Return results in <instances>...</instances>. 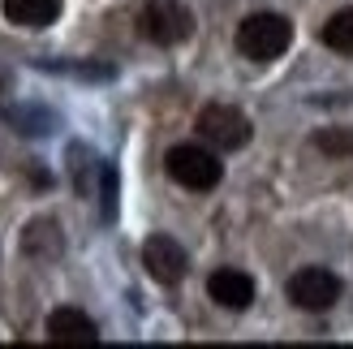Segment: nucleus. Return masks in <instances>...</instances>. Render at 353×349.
Here are the masks:
<instances>
[{
    "mask_svg": "<svg viewBox=\"0 0 353 349\" xmlns=\"http://www.w3.org/2000/svg\"><path fill=\"white\" fill-rule=\"evenodd\" d=\"M293 43V22L285 13H250L237 26V52L250 61H276Z\"/></svg>",
    "mask_w": 353,
    "mask_h": 349,
    "instance_id": "obj_1",
    "label": "nucleus"
},
{
    "mask_svg": "<svg viewBox=\"0 0 353 349\" xmlns=\"http://www.w3.org/2000/svg\"><path fill=\"white\" fill-rule=\"evenodd\" d=\"M164 168H168V177H172L176 186L194 190V195L216 190L220 177H224V164H220L216 147H199V143H176V147L164 155Z\"/></svg>",
    "mask_w": 353,
    "mask_h": 349,
    "instance_id": "obj_2",
    "label": "nucleus"
},
{
    "mask_svg": "<svg viewBox=\"0 0 353 349\" xmlns=\"http://www.w3.org/2000/svg\"><path fill=\"white\" fill-rule=\"evenodd\" d=\"M194 130H199V138L207 147L216 151H237L250 143V117H245L241 108H233V103H207V108L199 112V121H194Z\"/></svg>",
    "mask_w": 353,
    "mask_h": 349,
    "instance_id": "obj_3",
    "label": "nucleus"
},
{
    "mask_svg": "<svg viewBox=\"0 0 353 349\" xmlns=\"http://www.w3.org/2000/svg\"><path fill=\"white\" fill-rule=\"evenodd\" d=\"M138 34L160 48H172V43H185L194 34V17L185 5H176V0H151V5H143V13H138Z\"/></svg>",
    "mask_w": 353,
    "mask_h": 349,
    "instance_id": "obj_4",
    "label": "nucleus"
},
{
    "mask_svg": "<svg viewBox=\"0 0 353 349\" xmlns=\"http://www.w3.org/2000/svg\"><path fill=\"white\" fill-rule=\"evenodd\" d=\"M289 302L297 310H310V315H319V310H332L341 298V276L336 272H327V268H302V272H293L289 276Z\"/></svg>",
    "mask_w": 353,
    "mask_h": 349,
    "instance_id": "obj_5",
    "label": "nucleus"
},
{
    "mask_svg": "<svg viewBox=\"0 0 353 349\" xmlns=\"http://www.w3.org/2000/svg\"><path fill=\"white\" fill-rule=\"evenodd\" d=\"M143 263L151 272V281H160V285H181L185 281V272H190V255L185 246L176 237L168 233H151L143 241Z\"/></svg>",
    "mask_w": 353,
    "mask_h": 349,
    "instance_id": "obj_6",
    "label": "nucleus"
},
{
    "mask_svg": "<svg viewBox=\"0 0 353 349\" xmlns=\"http://www.w3.org/2000/svg\"><path fill=\"white\" fill-rule=\"evenodd\" d=\"M48 341L52 345H95L99 328L91 315H82L78 306H57L48 315Z\"/></svg>",
    "mask_w": 353,
    "mask_h": 349,
    "instance_id": "obj_7",
    "label": "nucleus"
},
{
    "mask_svg": "<svg viewBox=\"0 0 353 349\" xmlns=\"http://www.w3.org/2000/svg\"><path fill=\"white\" fill-rule=\"evenodd\" d=\"M207 298L224 310H245L254 302V281L237 268H220V272L207 276Z\"/></svg>",
    "mask_w": 353,
    "mask_h": 349,
    "instance_id": "obj_8",
    "label": "nucleus"
},
{
    "mask_svg": "<svg viewBox=\"0 0 353 349\" xmlns=\"http://www.w3.org/2000/svg\"><path fill=\"white\" fill-rule=\"evenodd\" d=\"M0 9L13 26H26V30H39L52 26L61 17V0H0Z\"/></svg>",
    "mask_w": 353,
    "mask_h": 349,
    "instance_id": "obj_9",
    "label": "nucleus"
},
{
    "mask_svg": "<svg viewBox=\"0 0 353 349\" xmlns=\"http://www.w3.org/2000/svg\"><path fill=\"white\" fill-rule=\"evenodd\" d=\"M319 39L332 52H341V57H353V9L332 13L327 22H323V30H319Z\"/></svg>",
    "mask_w": 353,
    "mask_h": 349,
    "instance_id": "obj_10",
    "label": "nucleus"
},
{
    "mask_svg": "<svg viewBox=\"0 0 353 349\" xmlns=\"http://www.w3.org/2000/svg\"><path fill=\"white\" fill-rule=\"evenodd\" d=\"M314 147L332 160H341V155H353V130H319L314 134Z\"/></svg>",
    "mask_w": 353,
    "mask_h": 349,
    "instance_id": "obj_11",
    "label": "nucleus"
},
{
    "mask_svg": "<svg viewBox=\"0 0 353 349\" xmlns=\"http://www.w3.org/2000/svg\"><path fill=\"white\" fill-rule=\"evenodd\" d=\"M0 95H5V86H0Z\"/></svg>",
    "mask_w": 353,
    "mask_h": 349,
    "instance_id": "obj_12",
    "label": "nucleus"
}]
</instances>
